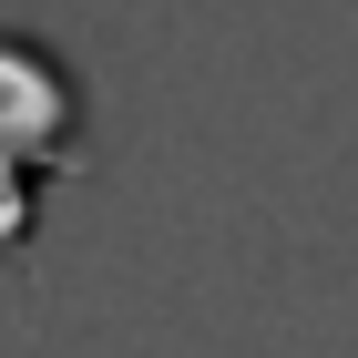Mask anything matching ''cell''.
Masks as SVG:
<instances>
[{"instance_id": "6da1fadb", "label": "cell", "mask_w": 358, "mask_h": 358, "mask_svg": "<svg viewBox=\"0 0 358 358\" xmlns=\"http://www.w3.org/2000/svg\"><path fill=\"white\" fill-rule=\"evenodd\" d=\"M92 164V92L41 31L0 21V266L31 256L41 194Z\"/></svg>"}]
</instances>
